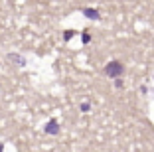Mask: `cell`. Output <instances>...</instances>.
I'll return each instance as SVG.
<instances>
[{
    "label": "cell",
    "instance_id": "obj_1",
    "mask_svg": "<svg viewBox=\"0 0 154 152\" xmlns=\"http://www.w3.org/2000/svg\"><path fill=\"white\" fill-rule=\"evenodd\" d=\"M107 73H109V77H119L122 73V65L119 61H111L107 65Z\"/></svg>",
    "mask_w": 154,
    "mask_h": 152
},
{
    "label": "cell",
    "instance_id": "obj_2",
    "mask_svg": "<svg viewBox=\"0 0 154 152\" xmlns=\"http://www.w3.org/2000/svg\"><path fill=\"white\" fill-rule=\"evenodd\" d=\"M45 132H51V134L57 132V121H55V119H51V121L48 123V126H45Z\"/></svg>",
    "mask_w": 154,
    "mask_h": 152
},
{
    "label": "cell",
    "instance_id": "obj_3",
    "mask_svg": "<svg viewBox=\"0 0 154 152\" xmlns=\"http://www.w3.org/2000/svg\"><path fill=\"white\" fill-rule=\"evenodd\" d=\"M87 14V18H93V20H99V12L97 10H83Z\"/></svg>",
    "mask_w": 154,
    "mask_h": 152
}]
</instances>
